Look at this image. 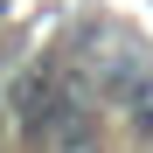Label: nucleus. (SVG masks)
Wrapping results in <instances>:
<instances>
[{"label": "nucleus", "mask_w": 153, "mask_h": 153, "mask_svg": "<svg viewBox=\"0 0 153 153\" xmlns=\"http://www.w3.org/2000/svg\"><path fill=\"white\" fill-rule=\"evenodd\" d=\"M7 111H14V132L28 139V146H56V139L97 132V125H91V105H84V97H76L49 63L21 70L14 84H7Z\"/></svg>", "instance_id": "f257e3e1"}, {"label": "nucleus", "mask_w": 153, "mask_h": 153, "mask_svg": "<svg viewBox=\"0 0 153 153\" xmlns=\"http://www.w3.org/2000/svg\"><path fill=\"white\" fill-rule=\"evenodd\" d=\"M125 118L139 132H153V76L146 70H132V84H125Z\"/></svg>", "instance_id": "f03ea898"}, {"label": "nucleus", "mask_w": 153, "mask_h": 153, "mask_svg": "<svg viewBox=\"0 0 153 153\" xmlns=\"http://www.w3.org/2000/svg\"><path fill=\"white\" fill-rule=\"evenodd\" d=\"M56 153H97V132H84V139H56Z\"/></svg>", "instance_id": "7ed1b4c3"}]
</instances>
